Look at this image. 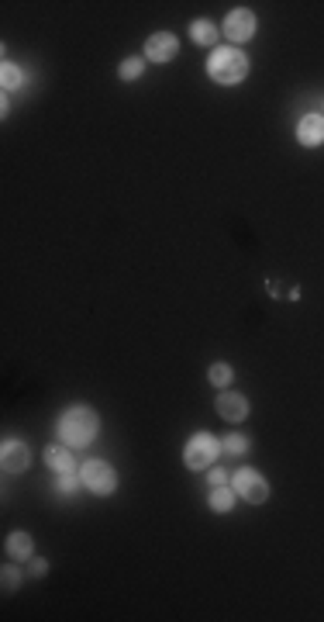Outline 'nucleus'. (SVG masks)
Here are the masks:
<instances>
[{
	"label": "nucleus",
	"mask_w": 324,
	"mask_h": 622,
	"mask_svg": "<svg viewBox=\"0 0 324 622\" xmlns=\"http://www.w3.org/2000/svg\"><path fill=\"white\" fill-rule=\"evenodd\" d=\"M94 432H97V411L87 408V404L69 408V411L62 415V422H59V436H62V443H69V446H87V443L94 439Z\"/></svg>",
	"instance_id": "1"
},
{
	"label": "nucleus",
	"mask_w": 324,
	"mask_h": 622,
	"mask_svg": "<svg viewBox=\"0 0 324 622\" xmlns=\"http://www.w3.org/2000/svg\"><path fill=\"white\" fill-rule=\"evenodd\" d=\"M207 73L217 83H242L249 73V59L238 49H214V56L207 59Z\"/></svg>",
	"instance_id": "2"
},
{
	"label": "nucleus",
	"mask_w": 324,
	"mask_h": 622,
	"mask_svg": "<svg viewBox=\"0 0 324 622\" xmlns=\"http://www.w3.org/2000/svg\"><path fill=\"white\" fill-rule=\"evenodd\" d=\"M231 488H235V495L245 498L249 505H263V502L270 498V484H266V477H259L256 470H238V474H231Z\"/></svg>",
	"instance_id": "3"
},
{
	"label": "nucleus",
	"mask_w": 324,
	"mask_h": 622,
	"mask_svg": "<svg viewBox=\"0 0 324 622\" xmlns=\"http://www.w3.org/2000/svg\"><path fill=\"white\" fill-rule=\"evenodd\" d=\"M217 453H224L221 450V439H214L211 432H197V436L190 439V446H186V467L204 470V467L214 463Z\"/></svg>",
	"instance_id": "4"
},
{
	"label": "nucleus",
	"mask_w": 324,
	"mask_h": 622,
	"mask_svg": "<svg viewBox=\"0 0 324 622\" xmlns=\"http://www.w3.org/2000/svg\"><path fill=\"white\" fill-rule=\"evenodd\" d=\"M80 477H83V484H87L94 495H110V491L117 488V474H114V467L104 463V460H90Z\"/></svg>",
	"instance_id": "5"
},
{
	"label": "nucleus",
	"mask_w": 324,
	"mask_h": 622,
	"mask_svg": "<svg viewBox=\"0 0 324 622\" xmlns=\"http://www.w3.org/2000/svg\"><path fill=\"white\" fill-rule=\"evenodd\" d=\"M224 35L231 42H249L256 35V14L252 10H231L224 21Z\"/></svg>",
	"instance_id": "6"
},
{
	"label": "nucleus",
	"mask_w": 324,
	"mask_h": 622,
	"mask_svg": "<svg viewBox=\"0 0 324 622\" xmlns=\"http://www.w3.org/2000/svg\"><path fill=\"white\" fill-rule=\"evenodd\" d=\"M0 456H3V470L7 474H24L28 470V463H31V453H28V446L24 443H3V450H0Z\"/></svg>",
	"instance_id": "7"
},
{
	"label": "nucleus",
	"mask_w": 324,
	"mask_h": 622,
	"mask_svg": "<svg viewBox=\"0 0 324 622\" xmlns=\"http://www.w3.org/2000/svg\"><path fill=\"white\" fill-rule=\"evenodd\" d=\"M176 35H169V31H159V35H152L149 42H145V56L152 59V62H169V59L176 56Z\"/></svg>",
	"instance_id": "8"
},
{
	"label": "nucleus",
	"mask_w": 324,
	"mask_h": 622,
	"mask_svg": "<svg viewBox=\"0 0 324 622\" xmlns=\"http://www.w3.org/2000/svg\"><path fill=\"white\" fill-rule=\"evenodd\" d=\"M297 139L304 146H324V114H307L300 125H297Z\"/></svg>",
	"instance_id": "9"
},
{
	"label": "nucleus",
	"mask_w": 324,
	"mask_h": 622,
	"mask_svg": "<svg viewBox=\"0 0 324 622\" xmlns=\"http://www.w3.org/2000/svg\"><path fill=\"white\" fill-rule=\"evenodd\" d=\"M217 415L224 418V422H242L245 415H249V401L242 395H221L217 397Z\"/></svg>",
	"instance_id": "10"
},
{
	"label": "nucleus",
	"mask_w": 324,
	"mask_h": 622,
	"mask_svg": "<svg viewBox=\"0 0 324 622\" xmlns=\"http://www.w3.org/2000/svg\"><path fill=\"white\" fill-rule=\"evenodd\" d=\"M31 550H35V543H31L28 532H10L7 536V557L10 560H31Z\"/></svg>",
	"instance_id": "11"
},
{
	"label": "nucleus",
	"mask_w": 324,
	"mask_h": 622,
	"mask_svg": "<svg viewBox=\"0 0 324 622\" xmlns=\"http://www.w3.org/2000/svg\"><path fill=\"white\" fill-rule=\"evenodd\" d=\"M190 35H193V42L197 45H214V38H217V28H214V21H193V28H190Z\"/></svg>",
	"instance_id": "12"
},
{
	"label": "nucleus",
	"mask_w": 324,
	"mask_h": 622,
	"mask_svg": "<svg viewBox=\"0 0 324 622\" xmlns=\"http://www.w3.org/2000/svg\"><path fill=\"white\" fill-rule=\"evenodd\" d=\"M45 460H49V467H52L55 474H69V470H73V456H69V450L49 446V450H45Z\"/></svg>",
	"instance_id": "13"
},
{
	"label": "nucleus",
	"mask_w": 324,
	"mask_h": 622,
	"mask_svg": "<svg viewBox=\"0 0 324 622\" xmlns=\"http://www.w3.org/2000/svg\"><path fill=\"white\" fill-rule=\"evenodd\" d=\"M231 505H235V488L217 484L214 491H211V509H214V511H228Z\"/></svg>",
	"instance_id": "14"
},
{
	"label": "nucleus",
	"mask_w": 324,
	"mask_h": 622,
	"mask_svg": "<svg viewBox=\"0 0 324 622\" xmlns=\"http://www.w3.org/2000/svg\"><path fill=\"white\" fill-rule=\"evenodd\" d=\"M231 377H235V374H231V367H228V363H214V367L207 370V381H211L214 388H228V384H231Z\"/></svg>",
	"instance_id": "15"
},
{
	"label": "nucleus",
	"mask_w": 324,
	"mask_h": 622,
	"mask_svg": "<svg viewBox=\"0 0 324 622\" xmlns=\"http://www.w3.org/2000/svg\"><path fill=\"white\" fill-rule=\"evenodd\" d=\"M24 83V76H21V69L14 66V62H3V90L10 94V90H17Z\"/></svg>",
	"instance_id": "16"
},
{
	"label": "nucleus",
	"mask_w": 324,
	"mask_h": 622,
	"mask_svg": "<svg viewBox=\"0 0 324 622\" xmlns=\"http://www.w3.org/2000/svg\"><path fill=\"white\" fill-rule=\"evenodd\" d=\"M142 69H145V62H142V59L128 56L124 62H121V69H117V73H121V80H138V76H142Z\"/></svg>",
	"instance_id": "17"
},
{
	"label": "nucleus",
	"mask_w": 324,
	"mask_h": 622,
	"mask_svg": "<svg viewBox=\"0 0 324 622\" xmlns=\"http://www.w3.org/2000/svg\"><path fill=\"white\" fill-rule=\"evenodd\" d=\"M221 450H224V453H235V456H238V453L249 450V439H245V436H238V432H231V436L221 443Z\"/></svg>",
	"instance_id": "18"
},
{
	"label": "nucleus",
	"mask_w": 324,
	"mask_h": 622,
	"mask_svg": "<svg viewBox=\"0 0 324 622\" xmlns=\"http://www.w3.org/2000/svg\"><path fill=\"white\" fill-rule=\"evenodd\" d=\"M55 491H59V495H73V491H76V477H73V470L59 477V484H55Z\"/></svg>",
	"instance_id": "19"
},
{
	"label": "nucleus",
	"mask_w": 324,
	"mask_h": 622,
	"mask_svg": "<svg viewBox=\"0 0 324 622\" xmlns=\"http://www.w3.org/2000/svg\"><path fill=\"white\" fill-rule=\"evenodd\" d=\"M17 581H21V574L7 564V567H3V588H7V591H14V588H17Z\"/></svg>",
	"instance_id": "20"
},
{
	"label": "nucleus",
	"mask_w": 324,
	"mask_h": 622,
	"mask_svg": "<svg viewBox=\"0 0 324 622\" xmlns=\"http://www.w3.org/2000/svg\"><path fill=\"white\" fill-rule=\"evenodd\" d=\"M224 481H228V474H224V470H221V467H214V470H211V484H224Z\"/></svg>",
	"instance_id": "21"
},
{
	"label": "nucleus",
	"mask_w": 324,
	"mask_h": 622,
	"mask_svg": "<svg viewBox=\"0 0 324 622\" xmlns=\"http://www.w3.org/2000/svg\"><path fill=\"white\" fill-rule=\"evenodd\" d=\"M31 574H35V577H42V574H45V564H42V560H35V564H31Z\"/></svg>",
	"instance_id": "22"
}]
</instances>
